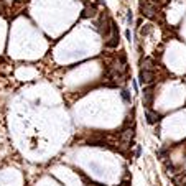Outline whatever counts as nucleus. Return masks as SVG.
Wrapping results in <instances>:
<instances>
[{"instance_id":"nucleus-6","label":"nucleus","mask_w":186,"mask_h":186,"mask_svg":"<svg viewBox=\"0 0 186 186\" xmlns=\"http://www.w3.org/2000/svg\"><path fill=\"white\" fill-rule=\"evenodd\" d=\"M142 68L147 69V71H152V69L155 68V63L152 58H145V59H142Z\"/></svg>"},{"instance_id":"nucleus-13","label":"nucleus","mask_w":186,"mask_h":186,"mask_svg":"<svg viewBox=\"0 0 186 186\" xmlns=\"http://www.w3.org/2000/svg\"><path fill=\"white\" fill-rule=\"evenodd\" d=\"M165 166H166V170H171V171H175V166H173L171 161H165Z\"/></svg>"},{"instance_id":"nucleus-18","label":"nucleus","mask_w":186,"mask_h":186,"mask_svg":"<svg viewBox=\"0 0 186 186\" xmlns=\"http://www.w3.org/2000/svg\"><path fill=\"white\" fill-rule=\"evenodd\" d=\"M152 2H157V0H152Z\"/></svg>"},{"instance_id":"nucleus-7","label":"nucleus","mask_w":186,"mask_h":186,"mask_svg":"<svg viewBox=\"0 0 186 186\" xmlns=\"http://www.w3.org/2000/svg\"><path fill=\"white\" fill-rule=\"evenodd\" d=\"M132 137H133V129L124 130V133H122V142H124V143H129Z\"/></svg>"},{"instance_id":"nucleus-14","label":"nucleus","mask_w":186,"mask_h":186,"mask_svg":"<svg viewBox=\"0 0 186 186\" xmlns=\"http://www.w3.org/2000/svg\"><path fill=\"white\" fill-rule=\"evenodd\" d=\"M165 155H166V150H160V152H158V157H160V158H163Z\"/></svg>"},{"instance_id":"nucleus-16","label":"nucleus","mask_w":186,"mask_h":186,"mask_svg":"<svg viewBox=\"0 0 186 186\" xmlns=\"http://www.w3.org/2000/svg\"><path fill=\"white\" fill-rule=\"evenodd\" d=\"M120 186H129V181H124V183H122Z\"/></svg>"},{"instance_id":"nucleus-2","label":"nucleus","mask_w":186,"mask_h":186,"mask_svg":"<svg viewBox=\"0 0 186 186\" xmlns=\"http://www.w3.org/2000/svg\"><path fill=\"white\" fill-rule=\"evenodd\" d=\"M138 78H140V82H142V84H152V82H153V79H155V74H153V71L142 69V71H140V74H138Z\"/></svg>"},{"instance_id":"nucleus-4","label":"nucleus","mask_w":186,"mask_h":186,"mask_svg":"<svg viewBox=\"0 0 186 186\" xmlns=\"http://www.w3.org/2000/svg\"><path fill=\"white\" fill-rule=\"evenodd\" d=\"M145 117H147V122H148V124H152V125H153V124H157V122L160 120V115H158L157 112L150 111V109L145 112Z\"/></svg>"},{"instance_id":"nucleus-17","label":"nucleus","mask_w":186,"mask_h":186,"mask_svg":"<svg viewBox=\"0 0 186 186\" xmlns=\"http://www.w3.org/2000/svg\"><path fill=\"white\" fill-rule=\"evenodd\" d=\"M82 2H84V4H86V2H87V0H82Z\"/></svg>"},{"instance_id":"nucleus-10","label":"nucleus","mask_w":186,"mask_h":186,"mask_svg":"<svg viewBox=\"0 0 186 186\" xmlns=\"http://www.w3.org/2000/svg\"><path fill=\"white\" fill-rule=\"evenodd\" d=\"M120 96H122V99H124V102H125V104H130V102H132V96H130V92H129L127 89H122Z\"/></svg>"},{"instance_id":"nucleus-9","label":"nucleus","mask_w":186,"mask_h":186,"mask_svg":"<svg viewBox=\"0 0 186 186\" xmlns=\"http://www.w3.org/2000/svg\"><path fill=\"white\" fill-rule=\"evenodd\" d=\"M173 183H175L176 186H181L186 183V175H183V173H179V175H176L175 178H173Z\"/></svg>"},{"instance_id":"nucleus-5","label":"nucleus","mask_w":186,"mask_h":186,"mask_svg":"<svg viewBox=\"0 0 186 186\" xmlns=\"http://www.w3.org/2000/svg\"><path fill=\"white\" fill-rule=\"evenodd\" d=\"M97 13V8L96 7H86L82 10V18H91V17H96Z\"/></svg>"},{"instance_id":"nucleus-3","label":"nucleus","mask_w":186,"mask_h":186,"mask_svg":"<svg viewBox=\"0 0 186 186\" xmlns=\"http://www.w3.org/2000/svg\"><path fill=\"white\" fill-rule=\"evenodd\" d=\"M152 100H153V87L148 86V87L143 89V105H145V107H150Z\"/></svg>"},{"instance_id":"nucleus-8","label":"nucleus","mask_w":186,"mask_h":186,"mask_svg":"<svg viewBox=\"0 0 186 186\" xmlns=\"http://www.w3.org/2000/svg\"><path fill=\"white\" fill-rule=\"evenodd\" d=\"M119 41H120V40H119V33H117V35H112V38L105 43V46H107V48H115L119 45Z\"/></svg>"},{"instance_id":"nucleus-1","label":"nucleus","mask_w":186,"mask_h":186,"mask_svg":"<svg viewBox=\"0 0 186 186\" xmlns=\"http://www.w3.org/2000/svg\"><path fill=\"white\" fill-rule=\"evenodd\" d=\"M140 10H142V15L143 17H148V18H153L155 13H157V7L153 4H148L145 0L140 2Z\"/></svg>"},{"instance_id":"nucleus-11","label":"nucleus","mask_w":186,"mask_h":186,"mask_svg":"<svg viewBox=\"0 0 186 186\" xmlns=\"http://www.w3.org/2000/svg\"><path fill=\"white\" fill-rule=\"evenodd\" d=\"M152 30H153V25H145V28H143L140 33H142L143 36H147V35H150V33H152Z\"/></svg>"},{"instance_id":"nucleus-12","label":"nucleus","mask_w":186,"mask_h":186,"mask_svg":"<svg viewBox=\"0 0 186 186\" xmlns=\"http://www.w3.org/2000/svg\"><path fill=\"white\" fill-rule=\"evenodd\" d=\"M132 22H133V15H132V12H127V23H129V25H132Z\"/></svg>"},{"instance_id":"nucleus-15","label":"nucleus","mask_w":186,"mask_h":186,"mask_svg":"<svg viewBox=\"0 0 186 186\" xmlns=\"http://www.w3.org/2000/svg\"><path fill=\"white\" fill-rule=\"evenodd\" d=\"M125 36H127V40H129V41L132 40V35H130V30H127V31H125Z\"/></svg>"}]
</instances>
